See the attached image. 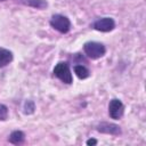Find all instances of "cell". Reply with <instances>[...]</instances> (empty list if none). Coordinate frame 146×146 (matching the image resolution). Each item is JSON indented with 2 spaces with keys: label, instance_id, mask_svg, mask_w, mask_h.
<instances>
[{
  "label": "cell",
  "instance_id": "ba28073f",
  "mask_svg": "<svg viewBox=\"0 0 146 146\" xmlns=\"http://www.w3.org/2000/svg\"><path fill=\"white\" fill-rule=\"evenodd\" d=\"M13 60V52L6 48H0V67L7 66Z\"/></svg>",
  "mask_w": 146,
  "mask_h": 146
},
{
  "label": "cell",
  "instance_id": "30bf717a",
  "mask_svg": "<svg viewBox=\"0 0 146 146\" xmlns=\"http://www.w3.org/2000/svg\"><path fill=\"white\" fill-rule=\"evenodd\" d=\"M74 73H75L76 76H78L79 79H81V80L87 79V78H89V75H90L89 70H88L84 65H75V66H74Z\"/></svg>",
  "mask_w": 146,
  "mask_h": 146
},
{
  "label": "cell",
  "instance_id": "277c9868",
  "mask_svg": "<svg viewBox=\"0 0 146 146\" xmlns=\"http://www.w3.org/2000/svg\"><path fill=\"white\" fill-rule=\"evenodd\" d=\"M124 112V105L122 104V102L120 99H112L108 104V114L111 116V119L114 120H119L122 117Z\"/></svg>",
  "mask_w": 146,
  "mask_h": 146
},
{
  "label": "cell",
  "instance_id": "7a4b0ae2",
  "mask_svg": "<svg viewBox=\"0 0 146 146\" xmlns=\"http://www.w3.org/2000/svg\"><path fill=\"white\" fill-rule=\"evenodd\" d=\"M54 75L57 76L62 82L71 84L73 82V76L70 70V65L66 62H59L54 67Z\"/></svg>",
  "mask_w": 146,
  "mask_h": 146
},
{
  "label": "cell",
  "instance_id": "7c38bea8",
  "mask_svg": "<svg viewBox=\"0 0 146 146\" xmlns=\"http://www.w3.org/2000/svg\"><path fill=\"white\" fill-rule=\"evenodd\" d=\"M8 117V107L3 104H0V120L6 121Z\"/></svg>",
  "mask_w": 146,
  "mask_h": 146
},
{
  "label": "cell",
  "instance_id": "4fadbf2b",
  "mask_svg": "<svg viewBox=\"0 0 146 146\" xmlns=\"http://www.w3.org/2000/svg\"><path fill=\"white\" fill-rule=\"evenodd\" d=\"M87 145H89V146H90V145H91V146L97 145V140H96V139H92V138H91V139H88V140H87Z\"/></svg>",
  "mask_w": 146,
  "mask_h": 146
},
{
  "label": "cell",
  "instance_id": "8992f818",
  "mask_svg": "<svg viewBox=\"0 0 146 146\" xmlns=\"http://www.w3.org/2000/svg\"><path fill=\"white\" fill-rule=\"evenodd\" d=\"M97 131H99L102 133L112 135V136H119V135H121V128L117 124L111 123V122H100L97 125Z\"/></svg>",
  "mask_w": 146,
  "mask_h": 146
},
{
  "label": "cell",
  "instance_id": "3957f363",
  "mask_svg": "<svg viewBox=\"0 0 146 146\" xmlns=\"http://www.w3.org/2000/svg\"><path fill=\"white\" fill-rule=\"evenodd\" d=\"M50 25L55 30H57L60 33H67L71 30V22L70 19L60 14L52 15L50 18Z\"/></svg>",
  "mask_w": 146,
  "mask_h": 146
},
{
  "label": "cell",
  "instance_id": "9c48e42d",
  "mask_svg": "<svg viewBox=\"0 0 146 146\" xmlns=\"http://www.w3.org/2000/svg\"><path fill=\"white\" fill-rule=\"evenodd\" d=\"M8 140H9V143H11L14 145H19V144L24 143V140H25V133L23 131H21V130H15V131H13L9 135Z\"/></svg>",
  "mask_w": 146,
  "mask_h": 146
},
{
  "label": "cell",
  "instance_id": "6da1fadb",
  "mask_svg": "<svg viewBox=\"0 0 146 146\" xmlns=\"http://www.w3.org/2000/svg\"><path fill=\"white\" fill-rule=\"evenodd\" d=\"M83 51L84 54L91 58V59H98L103 57L106 52V48L103 43L96 42V41H88L83 44Z\"/></svg>",
  "mask_w": 146,
  "mask_h": 146
},
{
  "label": "cell",
  "instance_id": "52a82bcc",
  "mask_svg": "<svg viewBox=\"0 0 146 146\" xmlns=\"http://www.w3.org/2000/svg\"><path fill=\"white\" fill-rule=\"evenodd\" d=\"M18 2L35 9H44L48 7L47 0H18Z\"/></svg>",
  "mask_w": 146,
  "mask_h": 146
},
{
  "label": "cell",
  "instance_id": "8fae6325",
  "mask_svg": "<svg viewBox=\"0 0 146 146\" xmlns=\"http://www.w3.org/2000/svg\"><path fill=\"white\" fill-rule=\"evenodd\" d=\"M23 110H24V113L25 114H33L34 113V110H35V104H34V102L33 100H26L25 103H24V107H23Z\"/></svg>",
  "mask_w": 146,
  "mask_h": 146
},
{
  "label": "cell",
  "instance_id": "5b68a950",
  "mask_svg": "<svg viewBox=\"0 0 146 146\" xmlns=\"http://www.w3.org/2000/svg\"><path fill=\"white\" fill-rule=\"evenodd\" d=\"M92 27L100 32H111L115 27V22L111 17H102L94 22Z\"/></svg>",
  "mask_w": 146,
  "mask_h": 146
}]
</instances>
